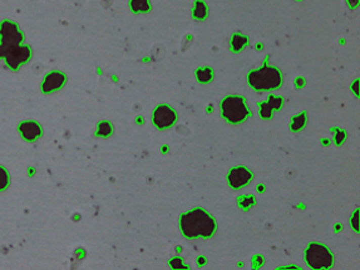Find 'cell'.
Returning <instances> with one entry per match:
<instances>
[{"mask_svg":"<svg viewBox=\"0 0 360 270\" xmlns=\"http://www.w3.org/2000/svg\"><path fill=\"white\" fill-rule=\"evenodd\" d=\"M176 121V113L168 106H161L155 111L153 115V122L160 129L168 128Z\"/></svg>","mask_w":360,"mask_h":270,"instance_id":"obj_6","label":"cell"},{"mask_svg":"<svg viewBox=\"0 0 360 270\" xmlns=\"http://www.w3.org/2000/svg\"><path fill=\"white\" fill-rule=\"evenodd\" d=\"M252 175L247 168L245 167H235L229 172L228 180L231 188L240 189L246 185L251 180Z\"/></svg>","mask_w":360,"mask_h":270,"instance_id":"obj_8","label":"cell"},{"mask_svg":"<svg viewBox=\"0 0 360 270\" xmlns=\"http://www.w3.org/2000/svg\"><path fill=\"white\" fill-rule=\"evenodd\" d=\"M353 224H354V228H355V230H358V211H356L355 214H354Z\"/></svg>","mask_w":360,"mask_h":270,"instance_id":"obj_22","label":"cell"},{"mask_svg":"<svg viewBox=\"0 0 360 270\" xmlns=\"http://www.w3.org/2000/svg\"><path fill=\"white\" fill-rule=\"evenodd\" d=\"M179 227L186 238H210L216 229L215 221L206 211L195 209L186 212L179 219Z\"/></svg>","mask_w":360,"mask_h":270,"instance_id":"obj_1","label":"cell"},{"mask_svg":"<svg viewBox=\"0 0 360 270\" xmlns=\"http://www.w3.org/2000/svg\"><path fill=\"white\" fill-rule=\"evenodd\" d=\"M206 15V7L203 5V3L197 2L196 3V8H195V17L198 18V19H202Z\"/></svg>","mask_w":360,"mask_h":270,"instance_id":"obj_14","label":"cell"},{"mask_svg":"<svg viewBox=\"0 0 360 270\" xmlns=\"http://www.w3.org/2000/svg\"><path fill=\"white\" fill-rule=\"evenodd\" d=\"M30 57V49L28 47H12L7 54V62L12 68H18L22 63L28 61Z\"/></svg>","mask_w":360,"mask_h":270,"instance_id":"obj_7","label":"cell"},{"mask_svg":"<svg viewBox=\"0 0 360 270\" xmlns=\"http://www.w3.org/2000/svg\"><path fill=\"white\" fill-rule=\"evenodd\" d=\"M112 132V127L111 124L107 123V122H103V123L99 124V133L102 134V136H108L109 133Z\"/></svg>","mask_w":360,"mask_h":270,"instance_id":"obj_16","label":"cell"},{"mask_svg":"<svg viewBox=\"0 0 360 270\" xmlns=\"http://www.w3.org/2000/svg\"><path fill=\"white\" fill-rule=\"evenodd\" d=\"M305 259H306L307 264L314 269L329 268L333 264V256H331L330 251L320 244H311L306 249Z\"/></svg>","mask_w":360,"mask_h":270,"instance_id":"obj_4","label":"cell"},{"mask_svg":"<svg viewBox=\"0 0 360 270\" xmlns=\"http://www.w3.org/2000/svg\"><path fill=\"white\" fill-rule=\"evenodd\" d=\"M221 110H222L223 117L229 122H234V123L244 121L246 116L249 115L244 100L236 97V96L226 98L222 102V105H221Z\"/></svg>","mask_w":360,"mask_h":270,"instance_id":"obj_3","label":"cell"},{"mask_svg":"<svg viewBox=\"0 0 360 270\" xmlns=\"http://www.w3.org/2000/svg\"><path fill=\"white\" fill-rule=\"evenodd\" d=\"M249 82L257 91L274 89L280 85L281 74L276 68L263 67L261 69H257V71L250 73Z\"/></svg>","mask_w":360,"mask_h":270,"instance_id":"obj_2","label":"cell"},{"mask_svg":"<svg viewBox=\"0 0 360 270\" xmlns=\"http://www.w3.org/2000/svg\"><path fill=\"white\" fill-rule=\"evenodd\" d=\"M281 103H283V101H281V98H276V97H271L270 100H268V105L271 106V108H279L281 106Z\"/></svg>","mask_w":360,"mask_h":270,"instance_id":"obj_18","label":"cell"},{"mask_svg":"<svg viewBox=\"0 0 360 270\" xmlns=\"http://www.w3.org/2000/svg\"><path fill=\"white\" fill-rule=\"evenodd\" d=\"M211 76H212V72H211L210 69H200V71L197 72L198 79L202 80V82H207Z\"/></svg>","mask_w":360,"mask_h":270,"instance_id":"obj_15","label":"cell"},{"mask_svg":"<svg viewBox=\"0 0 360 270\" xmlns=\"http://www.w3.org/2000/svg\"><path fill=\"white\" fill-rule=\"evenodd\" d=\"M260 115L262 117H265V118H268V117H271V106L268 105V103H263L261 106V111H260Z\"/></svg>","mask_w":360,"mask_h":270,"instance_id":"obj_17","label":"cell"},{"mask_svg":"<svg viewBox=\"0 0 360 270\" xmlns=\"http://www.w3.org/2000/svg\"><path fill=\"white\" fill-rule=\"evenodd\" d=\"M302 124H304V116H299L294 119L293 126L291 127H293V129H299L300 127H302Z\"/></svg>","mask_w":360,"mask_h":270,"instance_id":"obj_19","label":"cell"},{"mask_svg":"<svg viewBox=\"0 0 360 270\" xmlns=\"http://www.w3.org/2000/svg\"><path fill=\"white\" fill-rule=\"evenodd\" d=\"M254 204V197L252 196H241L239 199V205L242 207V209H249L251 205Z\"/></svg>","mask_w":360,"mask_h":270,"instance_id":"obj_13","label":"cell"},{"mask_svg":"<svg viewBox=\"0 0 360 270\" xmlns=\"http://www.w3.org/2000/svg\"><path fill=\"white\" fill-rule=\"evenodd\" d=\"M64 80H66V77H64L63 73H61V72H52V73H49L46 77L41 88H43L44 92H53V91L58 89V88L63 85Z\"/></svg>","mask_w":360,"mask_h":270,"instance_id":"obj_10","label":"cell"},{"mask_svg":"<svg viewBox=\"0 0 360 270\" xmlns=\"http://www.w3.org/2000/svg\"><path fill=\"white\" fill-rule=\"evenodd\" d=\"M244 43H245L244 38L239 37V35H236V37L234 38V46H235V48H236V49H239L240 47H242V44H244Z\"/></svg>","mask_w":360,"mask_h":270,"instance_id":"obj_21","label":"cell"},{"mask_svg":"<svg viewBox=\"0 0 360 270\" xmlns=\"http://www.w3.org/2000/svg\"><path fill=\"white\" fill-rule=\"evenodd\" d=\"M171 265L173 266V268H186V266L182 264V260L181 259H172L171 260Z\"/></svg>","mask_w":360,"mask_h":270,"instance_id":"obj_20","label":"cell"},{"mask_svg":"<svg viewBox=\"0 0 360 270\" xmlns=\"http://www.w3.org/2000/svg\"><path fill=\"white\" fill-rule=\"evenodd\" d=\"M19 132L27 141H34L41 134V128L36 122L34 121H25L20 123Z\"/></svg>","mask_w":360,"mask_h":270,"instance_id":"obj_9","label":"cell"},{"mask_svg":"<svg viewBox=\"0 0 360 270\" xmlns=\"http://www.w3.org/2000/svg\"><path fill=\"white\" fill-rule=\"evenodd\" d=\"M131 7L134 12H147L150 9L147 0H132Z\"/></svg>","mask_w":360,"mask_h":270,"instance_id":"obj_11","label":"cell"},{"mask_svg":"<svg viewBox=\"0 0 360 270\" xmlns=\"http://www.w3.org/2000/svg\"><path fill=\"white\" fill-rule=\"evenodd\" d=\"M0 35H2L3 43L9 48L19 46L20 41H22V34L18 30L17 25L13 24L12 22L3 23L2 27H0Z\"/></svg>","mask_w":360,"mask_h":270,"instance_id":"obj_5","label":"cell"},{"mask_svg":"<svg viewBox=\"0 0 360 270\" xmlns=\"http://www.w3.org/2000/svg\"><path fill=\"white\" fill-rule=\"evenodd\" d=\"M8 184H9V176H8V172L5 171V168L0 166V191L7 189Z\"/></svg>","mask_w":360,"mask_h":270,"instance_id":"obj_12","label":"cell"}]
</instances>
